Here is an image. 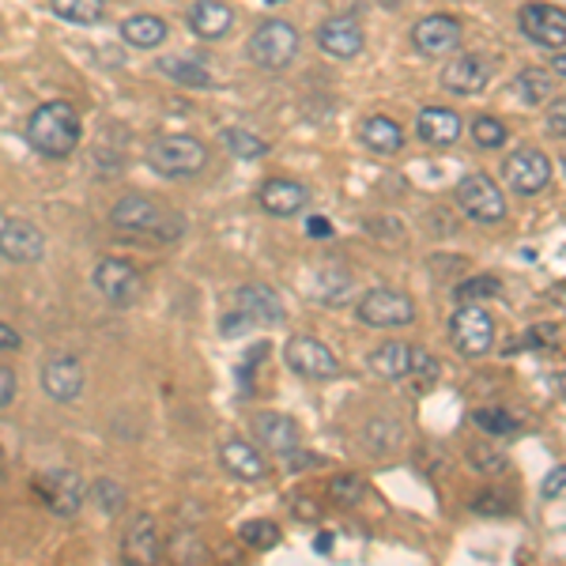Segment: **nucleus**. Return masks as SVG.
<instances>
[{
    "instance_id": "nucleus-1",
    "label": "nucleus",
    "mask_w": 566,
    "mask_h": 566,
    "mask_svg": "<svg viewBox=\"0 0 566 566\" xmlns=\"http://www.w3.org/2000/svg\"><path fill=\"white\" fill-rule=\"evenodd\" d=\"M84 140V125H80L76 106L65 98H50L39 103L27 117V144L45 159H69Z\"/></svg>"
},
{
    "instance_id": "nucleus-2",
    "label": "nucleus",
    "mask_w": 566,
    "mask_h": 566,
    "mask_svg": "<svg viewBox=\"0 0 566 566\" xmlns=\"http://www.w3.org/2000/svg\"><path fill=\"white\" fill-rule=\"evenodd\" d=\"M109 223L117 231H129V234H151V239H178L186 231L181 216L167 212L163 205H155L148 197H122L114 208H109Z\"/></svg>"
},
{
    "instance_id": "nucleus-3",
    "label": "nucleus",
    "mask_w": 566,
    "mask_h": 566,
    "mask_svg": "<svg viewBox=\"0 0 566 566\" xmlns=\"http://www.w3.org/2000/svg\"><path fill=\"white\" fill-rule=\"evenodd\" d=\"M148 167L159 178H193L208 167V148L189 133H170L148 144Z\"/></svg>"
},
{
    "instance_id": "nucleus-4",
    "label": "nucleus",
    "mask_w": 566,
    "mask_h": 566,
    "mask_svg": "<svg viewBox=\"0 0 566 566\" xmlns=\"http://www.w3.org/2000/svg\"><path fill=\"white\" fill-rule=\"evenodd\" d=\"M250 61L264 72H280L298 57V31L287 20H264L245 45Z\"/></svg>"
},
{
    "instance_id": "nucleus-5",
    "label": "nucleus",
    "mask_w": 566,
    "mask_h": 566,
    "mask_svg": "<svg viewBox=\"0 0 566 566\" xmlns=\"http://www.w3.org/2000/svg\"><path fill=\"white\" fill-rule=\"evenodd\" d=\"M453 197H458V208L472 219V223L491 227V223H502V219H506V193L499 189L495 178L480 175V170L464 175L458 181V193Z\"/></svg>"
},
{
    "instance_id": "nucleus-6",
    "label": "nucleus",
    "mask_w": 566,
    "mask_h": 566,
    "mask_svg": "<svg viewBox=\"0 0 566 566\" xmlns=\"http://www.w3.org/2000/svg\"><path fill=\"white\" fill-rule=\"evenodd\" d=\"M355 314H359V322L370 328H405L416 322V303H412V295H405V291L374 287L359 298Z\"/></svg>"
},
{
    "instance_id": "nucleus-7",
    "label": "nucleus",
    "mask_w": 566,
    "mask_h": 566,
    "mask_svg": "<svg viewBox=\"0 0 566 566\" xmlns=\"http://www.w3.org/2000/svg\"><path fill=\"white\" fill-rule=\"evenodd\" d=\"M283 363L306 381H333L340 374V363L328 352V344H322L317 336H291L283 344Z\"/></svg>"
},
{
    "instance_id": "nucleus-8",
    "label": "nucleus",
    "mask_w": 566,
    "mask_h": 566,
    "mask_svg": "<svg viewBox=\"0 0 566 566\" xmlns=\"http://www.w3.org/2000/svg\"><path fill=\"white\" fill-rule=\"evenodd\" d=\"M91 283L95 291L106 298L109 306H133L144 291V276L136 272L133 261H122V258H103L91 272Z\"/></svg>"
},
{
    "instance_id": "nucleus-9",
    "label": "nucleus",
    "mask_w": 566,
    "mask_h": 566,
    "mask_svg": "<svg viewBox=\"0 0 566 566\" xmlns=\"http://www.w3.org/2000/svg\"><path fill=\"white\" fill-rule=\"evenodd\" d=\"M450 340L461 355L480 359V355H488L491 344H495V322H491V314L483 306L464 303L450 322Z\"/></svg>"
},
{
    "instance_id": "nucleus-10",
    "label": "nucleus",
    "mask_w": 566,
    "mask_h": 566,
    "mask_svg": "<svg viewBox=\"0 0 566 566\" xmlns=\"http://www.w3.org/2000/svg\"><path fill=\"white\" fill-rule=\"evenodd\" d=\"M552 175H555L552 159H547L544 151H536V148H522V151L506 155V163H502V178H506V186L514 189L517 197L544 193Z\"/></svg>"
},
{
    "instance_id": "nucleus-11",
    "label": "nucleus",
    "mask_w": 566,
    "mask_h": 566,
    "mask_svg": "<svg viewBox=\"0 0 566 566\" xmlns=\"http://www.w3.org/2000/svg\"><path fill=\"white\" fill-rule=\"evenodd\" d=\"M0 258L12 264H39L45 258V234L31 219L0 212Z\"/></svg>"
},
{
    "instance_id": "nucleus-12",
    "label": "nucleus",
    "mask_w": 566,
    "mask_h": 566,
    "mask_svg": "<svg viewBox=\"0 0 566 566\" xmlns=\"http://www.w3.org/2000/svg\"><path fill=\"white\" fill-rule=\"evenodd\" d=\"M517 27H522V34L528 42L544 45V50H563L566 42V12L559 4H525L522 12H517Z\"/></svg>"
},
{
    "instance_id": "nucleus-13",
    "label": "nucleus",
    "mask_w": 566,
    "mask_h": 566,
    "mask_svg": "<svg viewBox=\"0 0 566 566\" xmlns=\"http://www.w3.org/2000/svg\"><path fill=\"white\" fill-rule=\"evenodd\" d=\"M461 34H464L461 20H453V15H446V12H431L412 27V45L423 57H442V53L458 50Z\"/></svg>"
},
{
    "instance_id": "nucleus-14",
    "label": "nucleus",
    "mask_w": 566,
    "mask_h": 566,
    "mask_svg": "<svg viewBox=\"0 0 566 566\" xmlns=\"http://www.w3.org/2000/svg\"><path fill=\"white\" fill-rule=\"evenodd\" d=\"M491 76H495V61L483 53H461L442 69V87L453 95H480L491 84Z\"/></svg>"
},
{
    "instance_id": "nucleus-15",
    "label": "nucleus",
    "mask_w": 566,
    "mask_h": 566,
    "mask_svg": "<svg viewBox=\"0 0 566 566\" xmlns=\"http://www.w3.org/2000/svg\"><path fill=\"white\" fill-rule=\"evenodd\" d=\"M34 491H39L42 502L57 517H72L80 506H84V483H80L76 472H69V469L45 472V476L34 480Z\"/></svg>"
},
{
    "instance_id": "nucleus-16",
    "label": "nucleus",
    "mask_w": 566,
    "mask_h": 566,
    "mask_svg": "<svg viewBox=\"0 0 566 566\" xmlns=\"http://www.w3.org/2000/svg\"><path fill=\"white\" fill-rule=\"evenodd\" d=\"M317 45H322L328 57L352 61V57H359V53H363L367 34H363L359 20H352V15H333V20H325L322 31H317Z\"/></svg>"
},
{
    "instance_id": "nucleus-17",
    "label": "nucleus",
    "mask_w": 566,
    "mask_h": 566,
    "mask_svg": "<svg viewBox=\"0 0 566 566\" xmlns=\"http://www.w3.org/2000/svg\"><path fill=\"white\" fill-rule=\"evenodd\" d=\"M42 389L45 397H53L57 405H69L84 392V367L76 355H57L42 367Z\"/></svg>"
},
{
    "instance_id": "nucleus-18",
    "label": "nucleus",
    "mask_w": 566,
    "mask_h": 566,
    "mask_svg": "<svg viewBox=\"0 0 566 566\" xmlns=\"http://www.w3.org/2000/svg\"><path fill=\"white\" fill-rule=\"evenodd\" d=\"M258 200H261V208L269 216L291 219V216H298L310 205V189L303 186V181H295V178H269L258 189Z\"/></svg>"
},
{
    "instance_id": "nucleus-19",
    "label": "nucleus",
    "mask_w": 566,
    "mask_h": 566,
    "mask_svg": "<svg viewBox=\"0 0 566 566\" xmlns=\"http://www.w3.org/2000/svg\"><path fill=\"white\" fill-rule=\"evenodd\" d=\"M186 23H189V31H193L197 39L219 42V39H227V34H231L234 12H231V4H223V0H197V4L189 8Z\"/></svg>"
},
{
    "instance_id": "nucleus-20",
    "label": "nucleus",
    "mask_w": 566,
    "mask_h": 566,
    "mask_svg": "<svg viewBox=\"0 0 566 566\" xmlns=\"http://www.w3.org/2000/svg\"><path fill=\"white\" fill-rule=\"evenodd\" d=\"M461 114L458 109H446V106H427L419 109V122H416V133L423 144H434V148H450V144L461 140Z\"/></svg>"
},
{
    "instance_id": "nucleus-21",
    "label": "nucleus",
    "mask_w": 566,
    "mask_h": 566,
    "mask_svg": "<svg viewBox=\"0 0 566 566\" xmlns=\"http://www.w3.org/2000/svg\"><path fill=\"white\" fill-rule=\"evenodd\" d=\"M219 464L239 480H264V472H269L261 450L253 442H245V438H227L219 446Z\"/></svg>"
},
{
    "instance_id": "nucleus-22",
    "label": "nucleus",
    "mask_w": 566,
    "mask_h": 566,
    "mask_svg": "<svg viewBox=\"0 0 566 566\" xmlns=\"http://www.w3.org/2000/svg\"><path fill=\"white\" fill-rule=\"evenodd\" d=\"M367 367L386 381H400V378H412L416 370V344H400V340H386L381 348L370 352Z\"/></svg>"
},
{
    "instance_id": "nucleus-23",
    "label": "nucleus",
    "mask_w": 566,
    "mask_h": 566,
    "mask_svg": "<svg viewBox=\"0 0 566 566\" xmlns=\"http://www.w3.org/2000/svg\"><path fill=\"white\" fill-rule=\"evenodd\" d=\"M258 438L264 446H269L272 453H280V458H295L298 453V423L291 416L283 412H264L258 416Z\"/></svg>"
},
{
    "instance_id": "nucleus-24",
    "label": "nucleus",
    "mask_w": 566,
    "mask_h": 566,
    "mask_svg": "<svg viewBox=\"0 0 566 566\" xmlns=\"http://www.w3.org/2000/svg\"><path fill=\"white\" fill-rule=\"evenodd\" d=\"M239 310H242L245 317H250L253 325H276V322H283L280 295L272 287H264V283H245V287H239Z\"/></svg>"
},
{
    "instance_id": "nucleus-25",
    "label": "nucleus",
    "mask_w": 566,
    "mask_h": 566,
    "mask_svg": "<svg viewBox=\"0 0 566 566\" xmlns=\"http://www.w3.org/2000/svg\"><path fill=\"white\" fill-rule=\"evenodd\" d=\"M125 559L129 563H159V525H155L151 514H140L129 528V536H125Z\"/></svg>"
},
{
    "instance_id": "nucleus-26",
    "label": "nucleus",
    "mask_w": 566,
    "mask_h": 566,
    "mask_svg": "<svg viewBox=\"0 0 566 566\" xmlns=\"http://www.w3.org/2000/svg\"><path fill=\"white\" fill-rule=\"evenodd\" d=\"M167 20H159V15L151 12H136L129 20H122V39L133 45V50H159L163 42H167Z\"/></svg>"
},
{
    "instance_id": "nucleus-27",
    "label": "nucleus",
    "mask_w": 566,
    "mask_h": 566,
    "mask_svg": "<svg viewBox=\"0 0 566 566\" xmlns=\"http://www.w3.org/2000/svg\"><path fill=\"white\" fill-rule=\"evenodd\" d=\"M359 136H363V144H367L370 151H378V155H397L400 148H405V129H400V125L392 122V117H386V114L367 117Z\"/></svg>"
},
{
    "instance_id": "nucleus-28",
    "label": "nucleus",
    "mask_w": 566,
    "mask_h": 566,
    "mask_svg": "<svg viewBox=\"0 0 566 566\" xmlns=\"http://www.w3.org/2000/svg\"><path fill=\"white\" fill-rule=\"evenodd\" d=\"M53 15L76 27H95L106 15V0H50Z\"/></svg>"
},
{
    "instance_id": "nucleus-29",
    "label": "nucleus",
    "mask_w": 566,
    "mask_h": 566,
    "mask_svg": "<svg viewBox=\"0 0 566 566\" xmlns=\"http://www.w3.org/2000/svg\"><path fill=\"white\" fill-rule=\"evenodd\" d=\"M159 69L167 72L175 84H181V87H212L216 84L212 72L200 65V61H189V57H163Z\"/></svg>"
},
{
    "instance_id": "nucleus-30",
    "label": "nucleus",
    "mask_w": 566,
    "mask_h": 566,
    "mask_svg": "<svg viewBox=\"0 0 566 566\" xmlns=\"http://www.w3.org/2000/svg\"><path fill=\"white\" fill-rule=\"evenodd\" d=\"M552 87H555V80H552V72H544V69H522V76H517V95H522L528 106L547 103Z\"/></svg>"
},
{
    "instance_id": "nucleus-31",
    "label": "nucleus",
    "mask_w": 566,
    "mask_h": 566,
    "mask_svg": "<svg viewBox=\"0 0 566 566\" xmlns=\"http://www.w3.org/2000/svg\"><path fill=\"white\" fill-rule=\"evenodd\" d=\"M219 140L227 144V151H231L234 159H264V155H269V144H264L261 136L245 133V129H223L219 133Z\"/></svg>"
},
{
    "instance_id": "nucleus-32",
    "label": "nucleus",
    "mask_w": 566,
    "mask_h": 566,
    "mask_svg": "<svg viewBox=\"0 0 566 566\" xmlns=\"http://www.w3.org/2000/svg\"><path fill=\"white\" fill-rule=\"evenodd\" d=\"M472 140H476V148H483V151H499L502 144L510 140V129L499 122V117L483 114V117L472 122Z\"/></svg>"
},
{
    "instance_id": "nucleus-33",
    "label": "nucleus",
    "mask_w": 566,
    "mask_h": 566,
    "mask_svg": "<svg viewBox=\"0 0 566 566\" xmlns=\"http://www.w3.org/2000/svg\"><path fill=\"white\" fill-rule=\"evenodd\" d=\"M242 541L250 547H258V552H269V547L280 544V525L264 522V517H258V522H245L242 525Z\"/></svg>"
},
{
    "instance_id": "nucleus-34",
    "label": "nucleus",
    "mask_w": 566,
    "mask_h": 566,
    "mask_svg": "<svg viewBox=\"0 0 566 566\" xmlns=\"http://www.w3.org/2000/svg\"><path fill=\"white\" fill-rule=\"evenodd\" d=\"M502 291V283L495 280V276H472V280H464V283H458V303H476V298H495Z\"/></svg>"
},
{
    "instance_id": "nucleus-35",
    "label": "nucleus",
    "mask_w": 566,
    "mask_h": 566,
    "mask_svg": "<svg viewBox=\"0 0 566 566\" xmlns=\"http://www.w3.org/2000/svg\"><path fill=\"white\" fill-rule=\"evenodd\" d=\"M476 423L483 427V431H491V434H514L517 431V419L510 416L506 408H480Z\"/></svg>"
},
{
    "instance_id": "nucleus-36",
    "label": "nucleus",
    "mask_w": 566,
    "mask_h": 566,
    "mask_svg": "<svg viewBox=\"0 0 566 566\" xmlns=\"http://www.w3.org/2000/svg\"><path fill=\"white\" fill-rule=\"evenodd\" d=\"M91 495H95V502L106 510V514H117V510L125 506V488L114 480H98L95 488H91Z\"/></svg>"
},
{
    "instance_id": "nucleus-37",
    "label": "nucleus",
    "mask_w": 566,
    "mask_h": 566,
    "mask_svg": "<svg viewBox=\"0 0 566 566\" xmlns=\"http://www.w3.org/2000/svg\"><path fill=\"white\" fill-rule=\"evenodd\" d=\"M563 488H566V472H563V464H555V469L547 472V480H544L541 495H544L547 502H559V499H563Z\"/></svg>"
},
{
    "instance_id": "nucleus-38",
    "label": "nucleus",
    "mask_w": 566,
    "mask_h": 566,
    "mask_svg": "<svg viewBox=\"0 0 566 566\" xmlns=\"http://www.w3.org/2000/svg\"><path fill=\"white\" fill-rule=\"evenodd\" d=\"M15 397V370L12 367H0V408H8Z\"/></svg>"
},
{
    "instance_id": "nucleus-39",
    "label": "nucleus",
    "mask_w": 566,
    "mask_h": 566,
    "mask_svg": "<svg viewBox=\"0 0 566 566\" xmlns=\"http://www.w3.org/2000/svg\"><path fill=\"white\" fill-rule=\"evenodd\" d=\"M245 325H253V322L242 314V310H234V314H227L223 322H219V333H223V336H239Z\"/></svg>"
},
{
    "instance_id": "nucleus-40",
    "label": "nucleus",
    "mask_w": 566,
    "mask_h": 566,
    "mask_svg": "<svg viewBox=\"0 0 566 566\" xmlns=\"http://www.w3.org/2000/svg\"><path fill=\"white\" fill-rule=\"evenodd\" d=\"M333 495H348L352 502H359L363 483H359V480H336V483H333Z\"/></svg>"
},
{
    "instance_id": "nucleus-41",
    "label": "nucleus",
    "mask_w": 566,
    "mask_h": 566,
    "mask_svg": "<svg viewBox=\"0 0 566 566\" xmlns=\"http://www.w3.org/2000/svg\"><path fill=\"white\" fill-rule=\"evenodd\" d=\"M8 348H20V333L8 322H0V352H8Z\"/></svg>"
},
{
    "instance_id": "nucleus-42",
    "label": "nucleus",
    "mask_w": 566,
    "mask_h": 566,
    "mask_svg": "<svg viewBox=\"0 0 566 566\" xmlns=\"http://www.w3.org/2000/svg\"><path fill=\"white\" fill-rule=\"evenodd\" d=\"M306 231L314 234V239H328V234H333V227H328V219H325V216H314V219H310Z\"/></svg>"
},
{
    "instance_id": "nucleus-43",
    "label": "nucleus",
    "mask_w": 566,
    "mask_h": 566,
    "mask_svg": "<svg viewBox=\"0 0 566 566\" xmlns=\"http://www.w3.org/2000/svg\"><path fill=\"white\" fill-rule=\"evenodd\" d=\"M563 98H555V106H552V129H555V136H563Z\"/></svg>"
}]
</instances>
